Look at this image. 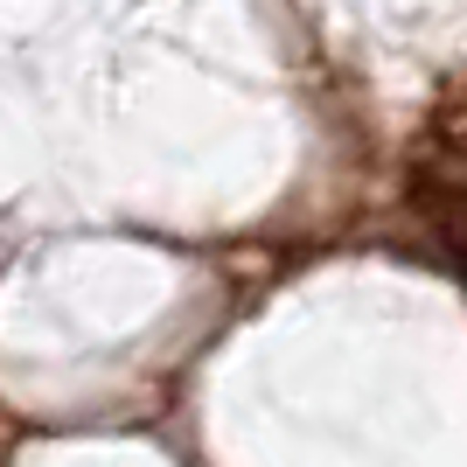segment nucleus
<instances>
[{
  "label": "nucleus",
  "mask_w": 467,
  "mask_h": 467,
  "mask_svg": "<svg viewBox=\"0 0 467 467\" xmlns=\"http://www.w3.org/2000/svg\"><path fill=\"white\" fill-rule=\"evenodd\" d=\"M432 140V161H453V168H467V105H440L426 126Z\"/></svg>",
  "instance_id": "obj_1"
},
{
  "label": "nucleus",
  "mask_w": 467,
  "mask_h": 467,
  "mask_svg": "<svg viewBox=\"0 0 467 467\" xmlns=\"http://www.w3.org/2000/svg\"><path fill=\"white\" fill-rule=\"evenodd\" d=\"M447 258H453V273H461V286H467V237H461V231L447 237Z\"/></svg>",
  "instance_id": "obj_2"
}]
</instances>
